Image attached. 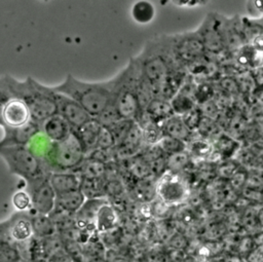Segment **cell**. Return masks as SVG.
<instances>
[{
	"label": "cell",
	"mask_w": 263,
	"mask_h": 262,
	"mask_svg": "<svg viewBox=\"0 0 263 262\" xmlns=\"http://www.w3.org/2000/svg\"><path fill=\"white\" fill-rule=\"evenodd\" d=\"M172 50L177 63H193L202 55L205 48L200 33H189L172 39Z\"/></svg>",
	"instance_id": "cell-7"
},
{
	"label": "cell",
	"mask_w": 263,
	"mask_h": 262,
	"mask_svg": "<svg viewBox=\"0 0 263 262\" xmlns=\"http://www.w3.org/2000/svg\"><path fill=\"white\" fill-rule=\"evenodd\" d=\"M161 127L164 136L172 137L183 142H186L191 134V130L184 122L182 116L179 115H174L170 117L161 124Z\"/></svg>",
	"instance_id": "cell-21"
},
{
	"label": "cell",
	"mask_w": 263,
	"mask_h": 262,
	"mask_svg": "<svg viewBox=\"0 0 263 262\" xmlns=\"http://www.w3.org/2000/svg\"><path fill=\"white\" fill-rule=\"evenodd\" d=\"M134 121L135 120H130V119H120L108 127L116 141V146L119 145L122 142V140L125 138Z\"/></svg>",
	"instance_id": "cell-31"
},
{
	"label": "cell",
	"mask_w": 263,
	"mask_h": 262,
	"mask_svg": "<svg viewBox=\"0 0 263 262\" xmlns=\"http://www.w3.org/2000/svg\"><path fill=\"white\" fill-rule=\"evenodd\" d=\"M119 221L118 214L113 205L108 201L99 210L96 217V231L107 233L116 228Z\"/></svg>",
	"instance_id": "cell-19"
},
{
	"label": "cell",
	"mask_w": 263,
	"mask_h": 262,
	"mask_svg": "<svg viewBox=\"0 0 263 262\" xmlns=\"http://www.w3.org/2000/svg\"><path fill=\"white\" fill-rule=\"evenodd\" d=\"M155 15V8L153 4L149 1H137L132 7V16L133 18L141 24L145 25L150 23Z\"/></svg>",
	"instance_id": "cell-26"
},
{
	"label": "cell",
	"mask_w": 263,
	"mask_h": 262,
	"mask_svg": "<svg viewBox=\"0 0 263 262\" xmlns=\"http://www.w3.org/2000/svg\"><path fill=\"white\" fill-rule=\"evenodd\" d=\"M188 163V156L184 152L166 157V170L171 173L181 171Z\"/></svg>",
	"instance_id": "cell-33"
},
{
	"label": "cell",
	"mask_w": 263,
	"mask_h": 262,
	"mask_svg": "<svg viewBox=\"0 0 263 262\" xmlns=\"http://www.w3.org/2000/svg\"><path fill=\"white\" fill-rule=\"evenodd\" d=\"M216 146L221 154H226V156H230V154L236 148V143L234 140L227 136H221L218 139Z\"/></svg>",
	"instance_id": "cell-37"
},
{
	"label": "cell",
	"mask_w": 263,
	"mask_h": 262,
	"mask_svg": "<svg viewBox=\"0 0 263 262\" xmlns=\"http://www.w3.org/2000/svg\"><path fill=\"white\" fill-rule=\"evenodd\" d=\"M249 45H251L253 48L255 49H258V50H261L263 51V34H260L258 36H256L255 38H253Z\"/></svg>",
	"instance_id": "cell-41"
},
{
	"label": "cell",
	"mask_w": 263,
	"mask_h": 262,
	"mask_svg": "<svg viewBox=\"0 0 263 262\" xmlns=\"http://www.w3.org/2000/svg\"><path fill=\"white\" fill-rule=\"evenodd\" d=\"M48 179L57 195L77 190L81 183V177L76 172L52 173Z\"/></svg>",
	"instance_id": "cell-18"
},
{
	"label": "cell",
	"mask_w": 263,
	"mask_h": 262,
	"mask_svg": "<svg viewBox=\"0 0 263 262\" xmlns=\"http://www.w3.org/2000/svg\"><path fill=\"white\" fill-rule=\"evenodd\" d=\"M48 178L28 184L27 192L31 197V210L34 211V214L49 216L54 210L57 194Z\"/></svg>",
	"instance_id": "cell-6"
},
{
	"label": "cell",
	"mask_w": 263,
	"mask_h": 262,
	"mask_svg": "<svg viewBox=\"0 0 263 262\" xmlns=\"http://www.w3.org/2000/svg\"><path fill=\"white\" fill-rule=\"evenodd\" d=\"M156 192L164 202L176 203L185 197L187 189L178 174L167 172L160 177L156 186Z\"/></svg>",
	"instance_id": "cell-9"
},
{
	"label": "cell",
	"mask_w": 263,
	"mask_h": 262,
	"mask_svg": "<svg viewBox=\"0 0 263 262\" xmlns=\"http://www.w3.org/2000/svg\"><path fill=\"white\" fill-rule=\"evenodd\" d=\"M108 200L104 198L86 199L80 210L74 215V223L80 230L87 231L88 229L96 230V217L102 205L107 203Z\"/></svg>",
	"instance_id": "cell-12"
},
{
	"label": "cell",
	"mask_w": 263,
	"mask_h": 262,
	"mask_svg": "<svg viewBox=\"0 0 263 262\" xmlns=\"http://www.w3.org/2000/svg\"><path fill=\"white\" fill-rule=\"evenodd\" d=\"M0 156L6 162L10 174L17 175L27 184L49 177L42 162L26 147H0Z\"/></svg>",
	"instance_id": "cell-5"
},
{
	"label": "cell",
	"mask_w": 263,
	"mask_h": 262,
	"mask_svg": "<svg viewBox=\"0 0 263 262\" xmlns=\"http://www.w3.org/2000/svg\"><path fill=\"white\" fill-rule=\"evenodd\" d=\"M86 158V150L75 132L64 141L52 143L51 149L43 160L47 173L74 172Z\"/></svg>",
	"instance_id": "cell-3"
},
{
	"label": "cell",
	"mask_w": 263,
	"mask_h": 262,
	"mask_svg": "<svg viewBox=\"0 0 263 262\" xmlns=\"http://www.w3.org/2000/svg\"><path fill=\"white\" fill-rule=\"evenodd\" d=\"M13 99L9 87L7 85V82L5 80L4 75L0 77V126L3 127V119H2V114H3V110L5 105L11 100Z\"/></svg>",
	"instance_id": "cell-36"
},
{
	"label": "cell",
	"mask_w": 263,
	"mask_h": 262,
	"mask_svg": "<svg viewBox=\"0 0 263 262\" xmlns=\"http://www.w3.org/2000/svg\"><path fill=\"white\" fill-rule=\"evenodd\" d=\"M7 230L9 238L12 241H28L34 235L31 216L22 212L13 215L7 220Z\"/></svg>",
	"instance_id": "cell-13"
},
{
	"label": "cell",
	"mask_w": 263,
	"mask_h": 262,
	"mask_svg": "<svg viewBox=\"0 0 263 262\" xmlns=\"http://www.w3.org/2000/svg\"><path fill=\"white\" fill-rule=\"evenodd\" d=\"M157 146L160 148L164 155L171 156L174 154L184 152L186 149V142H183L172 137L163 136V138L159 141Z\"/></svg>",
	"instance_id": "cell-29"
},
{
	"label": "cell",
	"mask_w": 263,
	"mask_h": 262,
	"mask_svg": "<svg viewBox=\"0 0 263 262\" xmlns=\"http://www.w3.org/2000/svg\"><path fill=\"white\" fill-rule=\"evenodd\" d=\"M3 128L4 127H20L28 122L31 119V113L28 106L20 99H11L4 107L3 114Z\"/></svg>",
	"instance_id": "cell-11"
},
{
	"label": "cell",
	"mask_w": 263,
	"mask_h": 262,
	"mask_svg": "<svg viewBox=\"0 0 263 262\" xmlns=\"http://www.w3.org/2000/svg\"><path fill=\"white\" fill-rule=\"evenodd\" d=\"M74 172L78 173L81 179H103L107 173V165L102 162L85 158L81 165Z\"/></svg>",
	"instance_id": "cell-24"
},
{
	"label": "cell",
	"mask_w": 263,
	"mask_h": 262,
	"mask_svg": "<svg viewBox=\"0 0 263 262\" xmlns=\"http://www.w3.org/2000/svg\"><path fill=\"white\" fill-rule=\"evenodd\" d=\"M143 114L149 120L159 124H162L165 120L175 115L171 102L157 97H154L148 103L143 111Z\"/></svg>",
	"instance_id": "cell-17"
},
{
	"label": "cell",
	"mask_w": 263,
	"mask_h": 262,
	"mask_svg": "<svg viewBox=\"0 0 263 262\" xmlns=\"http://www.w3.org/2000/svg\"><path fill=\"white\" fill-rule=\"evenodd\" d=\"M170 102L175 115L179 116H183L195 108L192 96H190L189 91L185 90L183 86Z\"/></svg>",
	"instance_id": "cell-25"
},
{
	"label": "cell",
	"mask_w": 263,
	"mask_h": 262,
	"mask_svg": "<svg viewBox=\"0 0 263 262\" xmlns=\"http://www.w3.org/2000/svg\"><path fill=\"white\" fill-rule=\"evenodd\" d=\"M51 141H49L41 132L36 135L30 143L26 146L41 162L46 158L47 154L49 153L51 146H52Z\"/></svg>",
	"instance_id": "cell-27"
},
{
	"label": "cell",
	"mask_w": 263,
	"mask_h": 262,
	"mask_svg": "<svg viewBox=\"0 0 263 262\" xmlns=\"http://www.w3.org/2000/svg\"><path fill=\"white\" fill-rule=\"evenodd\" d=\"M40 133V124L31 120L20 127H4V137L0 140V147L27 146Z\"/></svg>",
	"instance_id": "cell-10"
},
{
	"label": "cell",
	"mask_w": 263,
	"mask_h": 262,
	"mask_svg": "<svg viewBox=\"0 0 263 262\" xmlns=\"http://www.w3.org/2000/svg\"><path fill=\"white\" fill-rule=\"evenodd\" d=\"M137 122L142 127L143 142L145 146L157 145L159 141L163 138L164 135L162 132L161 124L149 120L144 116V114L141 116V118Z\"/></svg>",
	"instance_id": "cell-22"
},
{
	"label": "cell",
	"mask_w": 263,
	"mask_h": 262,
	"mask_svg": "<svg viewBox=\"0 0 263 262\" xmlns=\"http://www.w3.org/2000/svg\"><path fill=\"white\" fill-rule=\"evenodd\" d=\"M4 77L12 97L22 100L28 106L34 122L41 124L58 114L54 92L50 86H45L32 77H27L24 81L16 80L8 74Z\"/></svg>",
	"instance_id": "cell-2"
},
{
	"label": "cell",
	"mask_w": 263,
	"mask_h": 262,
	"mask_svg": "<svg viewBox=\"0 0 263 262\" xmlns=\"http://www.w3.org/2000/svg\"><path fill=\"white\" fill-rule=\"evenodd\" d=\"M20 260H22V257L14 246L0 241V262H17Z\"/></svg>",
	"instance_id": "cell-32"
},
{
	"label": "cell",
	"mask_w": 263,
	"mask_h": 262,
	"mask_svg": "<svg viewBox=\"0 0 263 262\" xmlns=\"http://www.w3.org/2000/svg\"><path fill=\"white\" fill-rule=\"evenodd\" d=\"M101 127L102 126L100 123L95 118H92L77 130H73L76 133L81 143L83 144L86 150V156L96 148Z\"/></svg>",
	"instance_id": "cell-20"
},
{
	"label": "cell",
	"mask_w": 263,
	"mask_h": 262,
	"mask_svg": "<svg viewBox=\"0 0 263 262\" xmlns=\"http://www.w3.org/2000/svg\"><path fill=\"white\" fill-rule=\"evenodd\" d=\"M200 113L194 108L193 110H191L190 112H188L187 114L183 115L182 118L184 120V122L186 123V125L189 127V129L192 132L193 129L197 128L199 123H200V120H201V117L199 115Z\"/></svg>",
	"instance_id": "cell-39"
},
{
	"label": "cell",
	"mask_w": 263,
	"mask_h": 262,
	"mask_svg": "<svg viewBox=\"0 0 263 262\" xmlns=\"http://www.w3.org/2000/svg\"><path fill=\"white\" fill-rule=\"evenodd\" d=\"M54 98L58 106V114L70 124L73 130H77L92 119L87 111L73 99L58 92H54Z\"/></svg>",
	"instance_id": "cell-8"
},
{
	"label": "cell",
	"mask_w": 263,
	"mask_h": 262,
	"mask_svg": "<svg viewBox=\"0 0 263 262\" xmlns=\"http://www.w3.org/2000/svg\"><path fill=\"white\" fill-rule=\"evenodd\" d=\"M40 132L51 142L66 140L73 132L70 124L59 114H55L40 124Z\"/></svg>",
	"instance_id": "cell-14"
},
{
	"label": "cell",
	"mask_w": 263,
	"mask_h": 262,
	"mask_svg": "<svg viewBox=\"0 0 263 262\" xmlns=\"http://www.w3.org/2000/svg\"><path fill=\"white\" fill-rule=\"evenodd\" d=\"M116 147V141L108 127L102 126L95 149H110ZM93 149V150H95Z\"/></svg>",
	"instance_id": "cell-34"
},
{
	"label": "cell",
	"mask_w": 263,
	"mask_h": 262,
	"mask_svg": "<svg viewBox=\"0 0 263 262\" xmlns=\"http://www.w3.org/2000/svg\"><path fill=\"white\" fill-rule=\"evenodd\" d=\"M101 126H105V127H109L110 125H112L113 123L117 122L118 120L122 119L119 114L118 111L114 105V102L112 104H110L100 115H98L95 118Z\"/></svg>",
	"instance_id": "cell-30"
},
{
	"label": "cell",
	"mask_w": 263,
	"mask_h": 262,
	"mask_svg": "<svg viewBox=\"0 0 263 262\" xmlns=\"http://www.w3.org/2000/svg\"><path fill=\"white\" fill-rule=\"evenodd\" d=\"M181 6H186V7H198L202 4H205L206 2L200 1V0H190V1H180V2H175Z\"/></svg>",
	"instance_id": "cell-42"
},
{
	"label": "cell",
	"mask_w": 263,
	"mask_h": 262,
	"mask_svg": "<svg viewBox=\"0 0 263 262\" xmlns=\"http://www.w3.org/2000/svg\"><path fill=\"white\" fill-rule=\"evenodd\" d=\"M192 151L197 155H206L211 152V146L203 141H197L192 144Z\"/></svg>",
	"instance_id": "cell-40"
},
{
	"label": "cell",
	"mask_w": 263,
	"mask_h": 262,
	"mask_svg": "<svg viewBox=\"0 0 263 262\" xmlns=\"http://www.w3.org/2000/svg\"><path fill=\"white\" fill-rule=\"evenodd\" d=\"M121 78L120 72L107 81L86 82L68 74L61 84L50 87L54 92L65 95L76 101L92 118H96L114 102Z\"/></svg>",
	"instance_id": "cell-1"
},
{
	"label": "cell",
	"mask_w": 263,
	"mask_h": 262,
	"mask_svg": "<svg viewBox=\"0 0 263 262\" xmlns=\"http://www.w3.org/2000/svg\"><path fill=\"white\" fill-rule=\"evenodd\" d=\"M12 204L18 212H26L31 210V197L27 191H17L12 196Z\"/></svg>",
	"instance_id": "cell-35"
},
{
	"label": "cell",
	"mask_w": 263,
	"mask_h": 262,
	"mask_svg": "<svg viewBox=\"0 0 263 262\" xmlns=\"http://www.w3.org/2000/svg\"><path fill=\"white\" fill-rule=\"evenodd\" d=\"M121 74L122 78L114 105L122 119L138 121L143 115L137 96V84L141 69L135 58L129 60L128 65L121 71Z\"/></svg>",
	"instance_id": "cell-4"
},
{
	"label": "cell",
	"mask_w": 263,
	"mask_h": 262,
	"mask_svg": "<svg viewBox=\"0 0 263 262\" xmlns=\"http://www.w3.org/2000/svg\"><path fill=\"white\" fill-rule=\"evenodd\" d=\"M86 198L80 189L62 193L55 197V207L52 213H66L75 215L85 202Z\"/></svg>",
	"instance_id": "cell-16"
},
{
	"label": "cell",
	"mask_w": 263,
	"mask_h": 262,
	"mask_svg": "<svg viewBox=\"0 0 263 262\" xmlns=\"http://www.w3.org/2000/svg\"><path fill=\"white\" fill-rule=\"evenodd\" d=\"M80 191L86 199L104 198V178L103 179H81Z\"/></svg>",
	"instance_id": "cell-28"
},
{
	"label": "cell",
	"mask_w": 263,
	"mask_h": 262,
	"mask_svg": "<svg viewBox=\"0 0 263 262\" xmlns=\"http://www.w3.org/2000/svg\"><path fill=\"white\" fill-rule=\"evenodd\" d=\"M247 10L253 20L263 17V0H252L247 3Z\"/></svg>",
	"instance_id": "cell-38"
},
{
	"label": "cell",
	"mask_w": 263,
	"mask_h": 262,
	"mask_svg": "<svg viewBox=\"0 0 263 262\" xmlns=\"http://www.w3.org/2000/svg\"><path fill=\"white\" fill-rule=\"evenodd\" d=\"M217 20L206 21L200 32L204 48L212 52H219L225 46L222 25Z\"/></svg>",
	"instance_id": "cell-15"
},
{
	"label": "cell",
	"mask_w": 263,
	"mask_h": 262,
	"mask_svg": "<svg viewBox=\"0 0 263 262\" xmlns=\"http://www.w3.org/2000/svg\"><path fill=\"white\" fill-rule=\"evenodd\" d=\"M31 216V222L33 227V232L36 237L45 238L53 236L55 232V224L50 216L33 214Z\"/></svg>",
	"instance_id": "cell-23"
}]
</instances>
